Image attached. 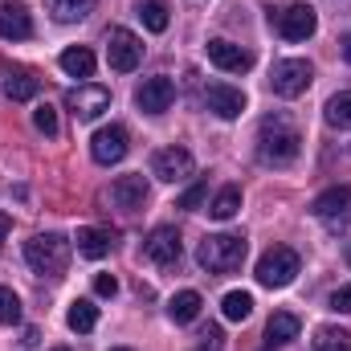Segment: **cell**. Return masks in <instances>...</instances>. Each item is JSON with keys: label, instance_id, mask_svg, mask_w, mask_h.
Here are the masks:
<instances>
[{"label": "cell", "instance_id": "6da1fadb", "mask_svg": "<svg viewBox=\"0 0 351 351\" xmlns=\"http://www.w3.org/2000/svg\"><path fill=\"white\" fill-rule=\"evenodd\" d=\"M298 152H302L298 127H294L290 119H282V114H269L262 123V131H258V156H262V164L286 168V164L298 160Z\"/></svg>", "mask_w": 351, "mask_h": 351}, {"label": "cell", "instance_id": "7a4b0ae2", "mask_svg": "<svg viewBox=\"0 0 351 351\" xmlns=\"http://www.w3.org/2000/svg\"><path fill=\"white\" fill-rule=\"evenodd\" d=\"M245 254H250V241L241 233H213V237H204L196 245V262L208 274H233V269H241Z\"/></svg>", "mask_w": 351, "mask_h": 351}, {"label": "cell", "instance_id": "3957f363", "mask_svg": "<svg viewBox=\"0 0 351 351\" xmlns=\"http://www.w3.org/2000/svg\"><path fill=\"white\" fill-rule=\"evenodd\" d=\"M25 262L41 278H62L70 265V241L62 233H37L33 241H25Z\"/></svg>", "mask_w": 351, "mask_h": 351}, {"label": "cell", "instance_id": "277c9868", "mask_svg": "<svg viewBox=\"0 0 351 351\" xmlns=\"http://www.w3.org/2000/svg\"><path fill=\"white\" fill-rule=\"evenodd\" d=\"M311 82H315V66L306 58H286V62H274V70H269V90L278 98H298V94H306Z\"/></svg>", "mask_w": 351, "mask_h": 351}, {"label": "cell", "instance_id": "5b68a950", "mask_svg": "<svg viewBox=\"0 0 351 351\" xmlns=\"http://www.w3.org/2000/svg\"><path fill=\"white\" fill-rule=\"evenodd\" d=\"M294 278H298V254H294V250L274 245V250H265L262 258H258V282H262V286L282 290V286H290Z\"/></svg>", "mask_w": 351, "mask_h": 351}, {"label": "cell", "instance_id": "8992f818", "mask_svg": "<svg viewBox=\"0 0 351 351\" xmlns=\"http://www.w3.org/2000/svg\"><path fill=\"white\" fill-rule=\"evenodd\" d=\"M311 213L331 229V233H343L351 225V188H327L323 196H315V204H311Z\"/></svg>", "mask_w": 351, "mask_h": 351}, {"label": "cell", "instance_id": "52a82bcc", "mask_svg": "<svg viewBox=\"0 0 351 351\" xmlns=\"http://www.w3.org/2000/svg\"><path fill=\"white\" fill-rule=\"evenodd\" d=\"M269 25H274L286 41H306V37H315L319 16H315L311 4H286L282 12H269Z\"/></svg>", "mask_w": 351, "mask_h": 351}, {"label": "cell", "instance_id": "ba28073f", "mask_svg": "<svg viewBox=\"0 0 351 351\" xmlns=\"http://www.w3.org/2000/svg\"><path fill=\"white\" fill-rule=\"evenodd\" d=\"M106 62H110V70H119V74H131L139 62H143V41L131 33V29H110L106 33Z\"/></svg>", "mask_w": 351, "mask_h": 351}, {"label": "cell", "instance_id": "9c48e42d", "mask_svg": "<svg viewBox=\"0 0 351 351\" xmlns=\"http://www.w3.org/2000/svg\"><path fill=\"white\" fill-rule=\"evenodd\" d=\"M66 106L74 110V119H78V123H94V119L110 106V90H106V86H94V82H86V86H74L70 94H66Z\"/></svg>", "mask_w": 351, "mask_h": 351}, {"label": "cell", "instance_id": "30bf717a", "mask_svg": "<svg viewBox=\"0 0 351 351\" xmlns=\"http://www.w3.org/2000/svg\"><path fill=\"white\" fill-rule=\"evenodd\" d=\"M90 156H94V164H102V168L119 164V160L127 156V131H123L119 123L98 127V131H94V139H90Z\"/></svg>", "mask_w": 351, "mask_h": 351}, {"label": "cell", "instance_id": "8fae6325", "mask_svg": "<svg viewBox=\"0 0 351 351\" xmlns=\"http://www.w3.org/2000/svg\"><path fill=\"white\" fill-rule=\"evenodd\" d=\"M152 172L160 176V180H168V184H180V180H188V176L196 172V160L184 147H164V152L152 156Z\"/></svg>", "mask_w": 351, "mask_h": 351}, {"label": "cell", "instance_id": "7c38bea8", "mask_svg": "<svg viewBox=\"0 0 351 351\" xmlns=\"http://www.w3.org/2000/svg\"><path fill=\"white\" fill-rule=\"evenodd\" d=\"M172 98H176V82L172 78H147L143 86L135 90V106L143 110V114H164L168 106H172Z\"/></svg>", "mask_w": 351, "mask_h": 351}, {"label": "cell", "instance_id": "4fadbf2b", "mask_svg": "<svg viewBox=\"0 0 351 351\" xmlns=\"http://www.w3.org/2000/svg\"><path fill=\"white\" fill-rule=\"evenodd\" d=\"M143 254H147L156 265H176V262H180V254H184V245H180V233H176L172 225H160V229H152V237L143 241Z\"/></svg>", "mask_w": 351, "mask_h": 351}, {"label": "cell", "instance_id": "5bb4252c", "mask_svg": "<svg viewBox=\"0 0 351 351\" xmlns=\"http://www.w3.org/2000/svg\"><path fill=\"white\" fill-rule=\"evenodd\" d=\"M204 106H208L217 119H241V110H245V94H241L237 86L213 82V86H204Z\"/></svg>", "mask_w": 351, "mask_h": 351}, {"label": "cell", "instance_id": "9a60e30c", "mask_svg": "<svg viewBox=\"0 0 351 351\" xmlns=\"http://www.w3.org/2000/svg\"><path fill=\"white\" fill-rule=\"evenodd\" d=\"M208 62L217 66V70H229V74H245V70H254V53L250 49H241V45H233V41H208Z\"/></svg>", "mask_w": 351, "mask_h": 351}, {"label": "cell", "instance_id": "2e32d148", "mask_svg": "<svg viewBox=\"0 0 351 351\" xmlns=\"http://www.w3.org/2000/svg\"><path fill=\"white\" fill-rule=\"evenodd\" d=\"M0 37L4 41H29L33 37V16L25 4H16V0L0 4Z\"/></svg>", "mask_w": 351, "mask_h": 351}, {"label": "cell", "instance_id": "e0dca14e", "mask_svg": "<svg viewBox=\"0 0 351 351\" xmlns=\"http://www.w3.org/2000/svg\"><path fill=\"white\" fill-rule=\"evenodd\" d=\"M147 176H119L114 184H110V200L119 204V208H127V213H135V208H143V200H147Z\"/></svg>", "mask_w": 351, "mask_h": 351}, {"label": "cell", "instance_id": "ac0fdd59", "mask_svg": "<svg viewBox=\"0 0 351 351\" xmlns=\"http://www.w3.org/2000/svg\"><path fill=\"white\" fill-rule=\"evenodd\" d=\"M0 90H4V98H12V102H33V98L41 94V82H37L29 70H0Z\"/></svg>", "mask_w": 351, "mask_h": 351}, {"label": "cell", "instance_id": "d6986e66", "mask_svg": "<svg viewBox=\"0 0 351 351\" xmlns=\"http://www.w3.org/2000/svg\"><path fill=\"white\" fill-rule=\"evenodd\" d=\"M298 331H302L298 315L278 311V315H269V323H265V343H269V348H286V343H294V339H298Z\"/></svg>", "mask_w": 351, "mask_h": 351}, {"label": "cell", "instance_id": "ffe728a7", "mask_svg": "<svg viewBox=\"0 0 351 351\" xmlns=\"http://www.w3.org/2000/svg\"><path fill=\"white\" fill-rule=\"evenodd\" d=\"M78 254L82 258H90V262H98V258H106L110 254V233H102V229H94V225H86V229H78Z\"/></svg>", "mask_w": 351, "mask_h": 351}, {"label": "cell", "instance_id": "44dd1931", "mask_svg": "<svg viewBox=\"0 0 351 351\" xmlns=\"http://www.w3.org/2000/svg\"><path fill=\"white\" fill-rule=\"evenodd\" d=\"M62 70L70 78H94V53H90L86 45H70L62 53Z\"/></svg>", "mask_w": 351, "mask_h": 351}, {"label": "cell", "instance_id": "7402d4cb", "mask_svg": "<svg viewBox=\"0 0 351 351\" xmlns=\"http://www.w3.org/2000/svg\"><path fill=\"white\" fill-rule=\"evenodd\" d=\"M200 306H204V298L196 290H180V294H172V302H168V315H172V323H192L200 315Z\"/></svg>", "mask_w": 351, "mask_h": 351}, {"label": "cell", "instance_id": "603a6c76", "mask_svg": "<svg viewBox=\"0 0 351 351\" xmlns=\"http://www.w3.org/2000/svg\"><path fill=\"white\" fill-rule=\"evenodd\" d=\"M66 323H70V331H78V335H86L98 327V306L90 302V298H78V302H70V315H66Z\"/></svg>", "mask_w": 351, "mask_h": 351}, {"label": "cell", "instance_id": "cb8c5ba5", "mask_svg": "<svg viewBox=\"0 0 351 351\" xmlns=\"http://www.w3.org/2000/svg\"><path fill=\"white\" fill-rule=\"evenodd\" d=\"M323 119L339 131H351V90H339L327 106H323Z\"/></svg>", "mask_w": 351, "mask_h": 351}, {"label": "cell", "instance_id": "d4e9b609", "mask_svg": "<svg viewBox=\"0 0 351 351\" xmlns=\"http://www.w3.org/2000/svg\"><path fill=\"white\" fill-rule=\"evenodd\" d=\"M45 4H49L53 21H62V25L82 21V16H90V8H94V0H45Z\"/></svg>", "mask_w": 351, "mask_h": 351}, {"label": "cell", "instance_id": "484cf974", "mask_svg": "<svg viewBox=\"0 0 351 351\" xmlns=\"http://www.w3.org/2000/svg\"><path fill=\"white\" fill-rule=\"evenodd\" d=\"M221 311H225L229 323H245V319L254 315V294H245V290H229L225 302H221Z\"/></svg>", "mask_w": 351, "mask_h": 351}, {"label": "cell", "instance_id": "4316f807", "mask_svg": "<svg viewBox=\"0 0 351 351\" xmlns=\"http://www.w3.org/2000/svg\"><path fill=\"white\" fill-rule=\"evenodd\" d=\"M135 12H139L143 29H152V33H164V29H168V4H164V0H139Z\"/></svg>", "mask_w": 351, "mask_h": 351}, {"label": "cell", "instance_id": "83f0119b", "mask_svg": "<svg viewBox=\"0 0 351 351\" xmlns=\"http://www.w3.org/2000/svg\"><path fill=\"white\" fill-rule=\"evenodd\" d=\"M208 213H213L217 221H233V217L241 213V188H221L217 200L208 204Z\"/></svg>", "mask_w": 351, "mask_h": 351}, {"label": "cell", "instance_id": "f1b7e54d", "mask_svg": "<svg viewBox=\"0 0 351 351\" xmlns=\"http://www.w3.org/2000/svg\"><path fill=\"white\" fill-rule=\"evenodd\" d=\"M315 351H351V335L343 327H319L315 331Z\"/></svg>", "mask_w": 351, "mask_h": 351}, {"label": "cell", "instance_id": "f546056e", "mask_svg": "<svg viewBox=\"0 0 351 351\" xmlns=\"http://www.w3.org/2000/svg\"><path fill=\"white\" fill-rule=\"evenodd\" d=\"M12 323H21V298L8 286H0V327H12Z\"/></svg>", "mask_w": 351, "mask_h": 351}, {"label": "cell", "instance_id": "4dcf8cb0", "mask_svg": "<svg viewBox=\"0 0 351 351\" xmlns=\"http://www.w3.org/2000/svg\"><path fill=\"white\" fill-rule=\"evenodd\" d=\"M33 127H37L41 135H58V110H53L49 102H41V106L33 110Z\"/></svg>", "mask_w": 351, "mask_h": 351}, {"label": "cell", "instance_id": "1f68e13d", "mask_svg": "<svg viewBox=\"0 0 351 351\" xmlns=\"http://www.w3.org/2000/svg\"><path fill=\"white\" fill-rule=\"evenodd\" d=\"M204 196H208V180H196L180 200H176V208H188V213H196L200 204H204Z\"/></svg>", "mask_w": 351, "mask_h": 351}, {"label": "cell", "instance_id": "d6a6232c", "mask_svg": "<svg viewBox=\"0 0 351 351\" xmlns=\"http://www.w3.org/2000/svg\"><path fill=\"white\" fill-rule=\"evenodd\" d=\"M94 294H98V298H114V294H119L114 274H98V278H94Z\"/></svg>", "mask_w": 351, "mask_h": 351}, {"label": "cell", "instance_id": "836d02e7", "mask_svg": "<svg viewBox=\"0 0 351 351\" xmlns=\"http://www.w3.org/2000/svg\"><path fill=\"white\" fill-rule=\"evenodd\" d=\"M331 311H339V315L351 311V286H339V290L331 294Z\"/></svg>", "mask_w": 351, "mask_h": 351}, {"label": "cell", "instance_id": "e575fe53", "mask_svg": "<svg viewBox=\"0 0 351 351\" xmlns=\"http://www.w3.org/2000/svg\"><path fill=\"white\" fill-rule=\"evenodd\" d=\"M200 339H204L208 348H221V327H204V331H200Z\"/></svg>", "mask_w": 351, "mask_h": 351}, {"label": "cell", "instance_id": "d590c367", "mask_svg": "<svg viewBox=\"0 0 351 351\" xmlns=\"http://www.w3.org/2000/svg\"><path fill=\"white\" fill-rule=\"evenodd\" d=\"M8 229H12V217H8V213H0V245H4V237H8Z\"/></svg>", "mask_w": 351, "mask_h": 351}, {"label": "cell", "instance_id": "8d00e7d4", "mask_svg": "<svg viewBox=\"0 0 351 351\" xmlns=\"http://www.w3.org/2000/svg\"><path fill=\"white\" fill-rule=\"evenodd\" d=\"M37 339H41V335H37V331H33V327H29V331H25V339H21V343H25V348H37Z\"/></svg>", "mask_w": 351, "mask_h": 351}, {"label": "cell", "instance_id": "74e56055", "mask_svg": "<svg viewBox=\"0 0 351 351\" xmlns=\"http://www.w3.org/2000/svg\"><path fill=\"white\" fill-rule=\"evenodd\" d=\"M339 45H343V62H351V33L343 37V41H339Z\"/></svg>", "mask_w": 351, "mask_h": 351}, {"label": "cell", "instance_id": "f35d334b", "mask_svg": "<svg viewBox=\"0 0 351 351\" xmlns=\"http://www.w3.org/2000/svg\"><path fill=\"white\" fill-rule=\"evenodd\" d=\"M110 351H131V348H110Z\"/></svg>", "mask_w": 351, "mask_h": 351}, {"label": "cell", "instance_id": "ab89813d", "mask_svg": "<svg viewBox=\"0 0 351 351\" xmlns=\"http://www.w3.org/2000/svg\"><path fill=\"white\" fill-rule=\"evenodd\" d=\"M348 262H351V241H348Z\"/></svg>", "mask_w": 351, "mask_h": 351}, {"label": "cell", "instance_id": "60d3db41", "mask_svg": "<svg viewBox=\"0 0 351 351\" xmlns=\"http://www.w3.org/2000/svg\"><path fill=\"white\" fill-rule=\"evenodd\" d=\"M53 351H66V348H53Z\"/></svg>", "mask_w": 351, "mask_h": 351}]
</instances>
